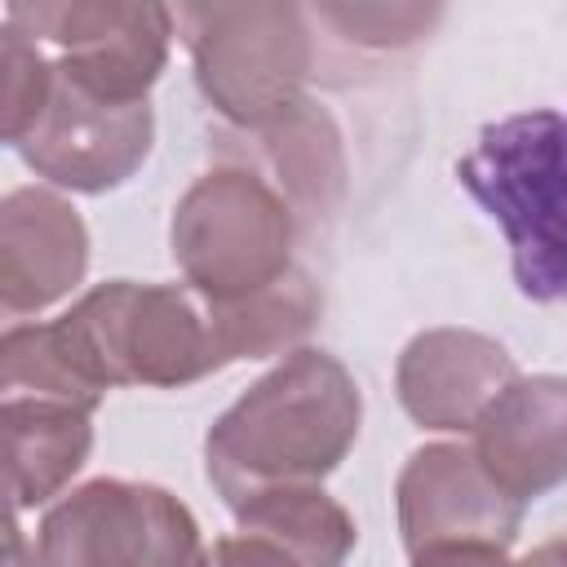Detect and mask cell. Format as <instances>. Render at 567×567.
<instances>
[{
    "label": "cell",
    "mask_w": 567,
    "mask_h": 567,
    "mask_svg": "<svg viewBox=\"0 0 567 567\" xmlns=\"http://www.w3.org/2000/svg\"><path fill=\"white\" fill-rule=\"evenodd\" d=\"M363 394L350 368L315 346L284 354L204 439V470L230 514L275 487H319L354 447Z\"/></svg>",
    "instance_id": "obj_1"
},
{
    "label": "cell",
    "mask_w": 567,
    "mask_h": 567,
    "mask_svg": "<svg viewBox=\"0 0 567 567\" xmlns=\"http://www.w3.org/2000/svg\"><path fill=\"white\" fill-rule=\"evenodd\" d=\"M456 177L501 226L518 292L567 301V115L523 111L487 124Z\"/></svg>",
    "instance_id": "obj_2"
},
{
    "label": "cell",
    "mask_w": 567,
    "mask_h": 567,
    "mask_svg": "<svg viewBox=\"0 0 567 567\" xmlns=\"http://www.w3.org/2000/svg\"><path fill=\"white\" fill-rule=\"evenodd\" d=\"M297 235L301 221L292 204L257 168L221 159L177 199L168 248L199 297L244 301L292 270Z\"/></svg>",
    "instance_id": "obj_3"
},
{
    "label": "cell",
    "mask_w": 567,
    "mask_h": 567,
    "mask_svg": "<svg viewBox=\"0 0 567 567\" xmlns=\"http://www.w3.org/2000/svg\"><path fill=\"white\" fill-rule=\"evenodd\" d=\"M173 18L190 49L204 102L235 128H266L306 97L301 89L315 66V35L301 4L213 0L182 4Z\"/></svg>",
    "instance_id": "obj_4"
},
{
    "label": "cell",
    "mask_w": 567,
    "mask_h": 567,
    "mask_svg": "<svg viewBox=\"0 0 567 567\" xmlns=\"http://www.w3.org/2000/svg\"><path fill=\"white\" fill-rule=\"evenodd\" d=\"M44 567H208L190 509L128 478H93L40 518Z\"/></svg>",
    "instance_id": "obj_5"
},
{
    "label": "cell",
    "mask_w": 567,
    "mask_h": 567,
    "mask_svg": "<svg viewBox=\"0 0 567 567\" xmlns=\"http://www.w3.org/2000/svg\"><path fill=\"white\" fill-rule=\"evenodd\" d=\"M4 22L58 49L53 66L93 97L146 102L168 62L173 9L124 0H13Z\"/></svg>",
    "instance_id": "obj_6"
},
{
    "label": "cell",
    "mask_w": 567,
    "mask_h": 567,
    "mask_svg": "<svg viewBox=\"0 0 567 567\" xmlns=\"http://www.w3.org/2000/svg\"><path fill=\"white\" fill-rule=\"evenodd\" d=\"M151 137H155L151 102L93 97L53 66L49 106L27 128V137L13 142V151L35 177L62 190L102 195L142 168V159L151 155Z\"/></svg>",
    "instance_id": "obj_7"
},
{
    "label": "cell",
    "mask_w": 567,
    "mask_h": 567,
    "mask_svg": "<svg viewBox=\"0 0 567 567\" xmlns=\"http://www.w3.org/2000/svg\"><path fill=\"white\" fill-rule=\"evenodd\" d=\"M399 536L408 558L430 545H501L523 527V505L492 483L465 443H425L408 456L394 483Z\"/></svg>",
    "instance_id": "obj_8"
},
{
    "label": "cell",
    "mask_w": 567,
    "mask_h": 567,
    "mask_svg": "<svg viewBox=\"0 0 567 567\" xmlns=\"http://www.w3.org/2000/svg\"><path fill=\"white\" fill-rule=\"evenodd\" d=\"M514 377L509 350L474 328L416 332L394 363L399 403L425 430H474Z\"/></svg>",
    "instance_id": "obj_9"
},
{
    "label": "cell",
    "mask_w": 567,
    "mask_h": 567,
    "mask_svg": "<svg viewBox=\"0 0 567 567\" xmlns=\"http://www.w3.org/2000/svg\"><path fill=\"white\" fill-rule=\"evenodd\" d=\"M474 456L518 505L567 483V377H514L478 416Z\"/></svg>",
    "instance_id": "obj_10"
},
{
    "label": "cell",
    "mask_w": 567,
    "mask_h": 567,
    "mask_svg": "<svg viewBox=\"0 0 567 567\" xmlns=\"http://www.w3.org/2000/svg\"><path fill=\"white\" fill-rule=\"evenodd\" d=\"M89 270V230L80 213L44 186H18L0 199V306L9 319L40 315Z\"/></svg>",
    "instance_id": "obj_11"
},
{
    "label": "cell",
    "mask_w": 567,
    "mask_h": 567,
    "mask_svg": "<svg viewBox=\"0 0 567 567\" xmlns=\"http://www.w3.org/2000/svg\"><path fill=\"white\" fill-rule=\"evenodd\" d=\"M239 527L208 549V567H341L354 518L323 487H275L235 509Z\"/></svg>",
    "instance_id": "obj_12"
},
{
    "label": "cell",
    "mask_w": 567,
    "mask_h": 567,
    "mask_svg": "<svg viewBox=\"0 0 567 567\" xmlns=\"http://www.w3.org/2000/svg\"><path fill=\"white\" fill-rule=\"evenodd\" d=\"M93 412L58 399L13 394L0 403L4 425V496L9 509H31L58 496L93 447Z\"/></svg>",
    "instance_id": "obj_13"
},
{
    "label": "cell",
    "mask_w": 567,
    "mask_h": 567,
    "mask_svg": "<svg viewBox=\"0 0 567 567\" xmlns=\"http://www.w3.org/2000/svg\"><path fill=\"white\" fill-rule=\"evenodd\" d=\"M252 151L257 159H235L257 168L297 213V221L328 217L346 190V155H341V133L332 115L301 97L292 111L270 120L266 128H252Z\"/></svg>",
    "instance_id": "obj_14"
},
{
    "label": "cell",
    "mask_w": 567,
    "mask_h": 567,
    "mask_svg": "<svg viewBox=\"0 0 567 567\" xmlns=\"http://www.w3.org/2000/svg\"><path fill=\"white\" fill-rule=\"evenodd\" d=\"M208 310H213L221 368H230L239 359H270V354L301 350L306 332L319 323L323 297H319L315 279L292 266L266 292H252L244 301H208Z\"/></svg>",
    "instance_id": "obj_15"
},
{
    "label": "cell",
    "mask_w": 567,
    "mask_h": 567,
    "mask_svg": "<svg viewBox=\"0 0 567 567\" xmlns=\"http://www.w3.org/2000/svg\"><path fill=\"white\" fill-rule=\"evenodd\" d=\"M0 66H4V106H0V128L4 142H22L27 128L44 115L49 93H53V62L44 58L40 40H31L27 31L9 27L0 31Z\"/></svg>",
    "instance_id": "obj_16"
},
{
    "label": "cell",
    "mask_w": 567,
    "mask_h": 567,
    "mask_svg": "<svg viewBox=\"0 0 567 567\" xmlns=\"http://www.w3.org/2000/svg\"><path fill=\"white\" fill-rule=\"evenodd\" d=\"M319 22L337 27L346 40L368 44V49H403L412 40H421L443 9L439 4H323L315 9Z\"/></svg>",
    "instance_id": "obj_17"
},
{
    "label": "cell",
    "mask_w": 567,
    "mask_h": 567,
    "mask_svg": "<svg viewBox=\"0 0 567 567\" xmlns=\"http://www.w3.org/2000/svg\"><path fill=\"white\" fill-rule=\"evenodd\" d=\"M412 567H514L501 545H430L412 554Z\"/></svg>",
    "instance_id": "obj_18"
},
{
    "label": "cell",
    "mask_w": 567,
    "mask_h": 567,
    "mask_svg": "<svg viewBox=\"0 0 567 567\" xmlns=\"http://www.w3.org/2000/svg\"><path fill=\"white\" fill-rule=\"evenodd\" d=\"M514 567H567V545H563V536L558 540H549V545H540V549H532L523 563H514Z\"/></svg>",
    "instance_id": "obj_19"
},
{
    "label": "cell",
    "mask_w": 567,
    "mask_h": 567,
    "mask_svg": "<svg viewBox=\"0 0 567 567\" xmlns=\"http://www.w3.org/2000/svg\"><path fill=\"white\" fill-rule=\"evenodd\" d=\"M4 532H9V567H44L40 558H22V549H27V540H22V527H18V509H9V523H4Z\"/></svg>",
    "instance_id": "obj_20"
},
{
    "label": "cell",
    "mask_w": 567,
    "mask_h": 567,
    "mask_svg": "<svg viewBox=\"0 0 567 567\" xmlns=\"http://www.w3.org/2000/svg\"><path fill=\"white\" fill-rule=\"evenodd\" d=\"M563 545H567V536H563Z\"/></svg>",
    "instance_id": "obj_21"
}]
</instances>
